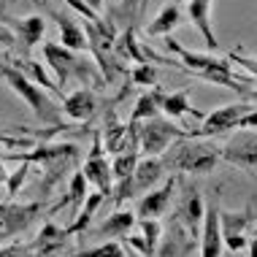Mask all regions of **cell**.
<instances>
[{
	"mask_svg": "<svg viewBox=\"0 0 257 257\" xmlns=\"http://www.w3.org/2000/svg\"><path fill=\"white\" fill-rule=\"evenodd\" d=\"M81 171H84L87 182L95 184V190L103 192L106 198L114 192V171H111V163L106 160V149L100 147V130L92 133V149H89Z\"/></svg>",
	"mask_w": 257,
	"mask_h": 257,
	"instance_id": "52a82bcc",
	"label": "cell"
},
{
	"mask_svg": "<svg viewBox=\"0 0 257 257\" xmlns=\"http://www.w3.org/2000/svg\"><path fill=\"white\" fill-rule=\"evenodd\" d=\"M44 208H46L44 203H17V200L0 203V244L19 233H25L41 217Z\"/></svg>",
	"mask_w": 257,
	"mask_h": 257,
	"instance_id": "5b68a950",
	"label": "cell"
},
{
	"mask_svg": "<svg viewBox=\"0 0 257 257\" xmlns=\"http://www.w3.org/2000/svg\"><path fill=\"white\" fill-rule=\"evenodd\" d=\"M9 176H11V173L6 171V160H3V147H0V184H6V182H9Z\"/></svg>",
	"mask_w": 257,
	"mask_h": 257,
	"instance_id": "ab89813d",
	"label": "cell"
},
{
	"mask_svg": "<svg viewBox=\"0 0 257 257\" xmlns=\"http://www.w3.org/2000/svg\"><path fill=\"white\" fill-rule=\"evenodd\" d=\"M238 127H244V130H252V127H257V108L249 111V114L244 116V119H241Z\"/></svg>",
	"mask_w": 257,
	"mask_h": 257,
	"instance_id": "f35d334b",
	"label": "cell"
},
{
	"mask_svg": "<svg viewBox=\"0 0 257 257\" xmlns=\"http://www.w3.org/2000/svg\"><path fill=\"white\" fill-rule=\"evenodd\" d=\"M246 100H254V103H257V87H254V89H249V95H246Z\"/></svg>",
	"mask_w": 257,
	"mask_h": 257,
	"instance_id": "7bdbcfd3",
	"label": "cell"
},
{
	"mask_svg": "<svg viewBox=\"0 0 257 257\" xmlns=\"http://www.w3.org/2000/svg\"><path fill=\"white\" fill-rule=\"evenodd\" d=\"M141 235L147 241V246L152 249V254H155L157 241H160V222L157 219H141Z\"/></svg>",
	"mask_w": 257,
	"mask_h": 257,
	"instance_id": "d6a6232c",
	"label": "cell"
},
{
	"mask_svg": "<svg viewBox=\"0 0 257 257\" xmlns=\"http://www.w3.org/2000/svg\"><path fill=\"white\" fill-rule=\"evenodd\" d=\"M68 238H71V230H68V227H60V225H54L52 219H46L44 227L38 230V235L30 241V244H33V254H36V257H54V254H60L62 249H65Z\"/></svg>",
	"mask_w": 257,
	"mask_h": 257,
	"instance_id": "7c38bea8",
	"label": "cell"
},
{
	"mask_svg": "<svg viewBox=\"0 0 257 257\" xmlns=\"http://www.w3.org/2000/svg\"><path fill=\"white\" fill-rule=\"evenodd\" d=\"M136 227V211L127 208H116L108 214V219H103L98 227L87 230V235H100V238H124Z\"/></svg>",
	"mask_w": 257,
	"mask_h": 257,
	"instance_id": "e0dca14e",
	"label": "cell"
},
{
	"mask_svg": "<svg viewBox=\"0 0 257 257\" xmlns=\"http://www.w3.org/2000/svg\"><path fill=\"white\" fill-rule=\"evenodd\" d=\"M65 3L71 6V9H73L76 14H81L84 19H89V25H98V27H103V25H100V19H98V14H95L92 9H89V6L84 3V0H65Z\"/></svg>",
	"mask_w": 257,
	"mask_h": 257,
	"instance_id": "8d00e7d4",
	"label": "cell"
},
{
	"mask_svg": "<svg viewBox=\"0 0 257 257\" xmlns=\"http://www.w3.org/2000/svg\"><path fill=\"white\" fill-rule=\"evenodd\" d=\"M130 79H133V84H141V87H147V89H155V87H157V68L152 65V62L136 65L133 73H130Z\"/></svg>",
	"mask_w": 257,
	"mask_h": 257,
	"instance_id": "4dcf8cb0",
	"label": "cell"
},
{
	"mask_svg": "<svg viewBox=\"0 0 257 257\" xmlns=\"http://www.w3.org/2000/svg\"><path fill=\"white\" fill-rule=\"evenodd\" d=\"M138 160H141L138 152H119V155H114V160H111V171H114L116 182H127V179H133Z\"/></svg>",
	"mask_w": 257,
	"mask_h": 257,
	"instance_id": "83f0119b",
	"label": "cell"
},
{
	"mask_svg": "<svg viewBox=\"0 0 257 257\" xmlns=\"http://www.w3.org/2000/svg\"><path fill=\"white\" fill-rule=\"evenodd\" d=\"M227 60L235 62V65H241L249 76H254V79H257V57H249V54H244L241 49H233L230 54H227Z\"/></svg>",
	"mask_w": 257,
	"mask_h": 257,
	"instance_id": "836d02e7",
	"label": "cell"
},
{
	"mask_svg": "<svg viewBox=\"0 0 257 257\" xmlns=\"http://www.w3.org/2000/svg\"><path fill=\"white\" fill-rule=\"evenodd\" d=\"M192 138V130H184L179 124H171L165 116H155L138 124V144L144 157H163L176 141Z\"/></svg>",
	"mask_w": 257,
	"mask_h": 257,
	"instance_id": "3957f363",
	"label": "cell"
},
{
	"mask_svg": "<svg viewBox=\"0 0 257 257\" xmlns=\"http://www.w3.org/2000/svg\"><path fill=\"white\" fill-rule=\"evenodd\" d=\"M254 106H246V103H230V106H222L217 111L203 116L198 130H192V138H211V136H222L227 130L238 127L241 119L252 111Z\"/></svg>",
	"mask_w": 257,
	"mask_h": 257,
	"instance_id": "ba28073f",
	"label": "cell"
},
{
	"mask_svg": "<svg viewBox=\"0 0 257 257\" xmlns=\"http://www.w3.org/2000/svg\"><path fill=\"white\" fill-rule=\"evenodd\" d=\"M165 49L173 52V54H179V60L187 65V71H190L192 76H198V73H208V71H233L230 68V60H222V57H211V54H198V52H190V49H184L179 41H173L171 36H165Z\"/></svg>",
	"mask_w": 257,
	"mask_h": 257,
	"instance_id": "30bf717a",
	"label": "cell"
},
{
	"mask_svg": "<svg viewBox=\"0 0 257 257\" xmlns=\"http://www.w3.org/2000/svg\"><path fill=\"white\" fill-rule=\"evenodd\" d=\"M38 138H17V136H9V133H0V147L3 149H19V147H36Z\"/></svg>",
	"mask_w": 257,
	"mask_h": 257,
	"instance_id": "d590c367",
	"label": "cell"
},
{
	"mask_svg": "<svg viewBox=\"0 0 257 257\" xmlns=\"http://www.w3.org/2000/svg\"><path fill=\"white\" fill-rule=\"evenodd\" d=\"M106 203V195H103V192H89L87 195V200H84V208H81L79 211V217L73 219V225L68 227V230H71V235H76V233H84L87 227H89V222H92V217H95V211H98V208Z\"/></svg>",
	"mask_w": 257,
	"mask_h": 257,
	"instance_id": "484cf974",
	"label": "cell"
},
{
	"mask_svg": "<svg viewBox=\"0 0 257 257\" xmlns=\"http://www.w3.org/2000/svg\"><path fill=\"white\" fill-rule=\"evenodd\" d=\"M44 60H46V65H49L52 71H54V76H57V81H60L62 92H65L68 79H79V81H98V73H95L89 65H84V62H79L76 52L65 49L62 44L46 41V44H44Z\"/></svg>",
	"mask_w": 257,
	"mask_h": 257,
	"instance_id": "277c9868",
	"label": "cell"
},
{
	"mask_svg": "<svg viewBox=\"0 0 257 257\" xmlns=\"http://www.w3.org/2000/svg\"><path fill=\"white\" fill-rule=\"evenodd\" d=\"M0 79H3L6 84H9L14 92L33 108V114L38 116V122L49 124V127L65 124L62 122V108L54 106V100L44 92V87H38L36 81H30L25 73H19L17 68H11L9 62H3V57H0Z\"/></svg>",
	"mask_w": 257,
	"mask_h": 257,
	"instance_id": "7a4b0ae2",
	"label": "cell"
},
{
	"mask_svg": "<svg viewBox=\"0 0 257 257\" xmlns=\"http://www.w3.org/2000/svg\"><path fill=\"white\" fill-rule=\"evenodd\" d=\"M44 30H46V22H44V17H38V14L14 19V33H17V38H19V44H22L25 52H30L33 46L44 38Z\"/></svg>",
	"mask_w": 257,
	"mask_h": 257,
	"instance_id": "44dd1931",
	"label": "cell"
},
{
	"mask_svg": "<svg viewBox=\"0 0 257 257\" xmlns=\"http://www.w3.org/2000/svg\"><path fill=\"white\" fill-rule=\"evenodd\" d=\"M179 214H182V222L187 225V230H200L203 227V217H206V208H203V200L195 190H190V195L184 198L182 208H179Z\"/></svg>",
	"mask_w": 257,
	"mask_h": 257,
	"instance_id": "d4e9b609",
	"label": "cell"
},
{
	"mask_svg": "<svg viewBox=\"0 0 257 257\" xmlns=\"http://www.w3.org/2000/svg\"><path fill=\"white\" fill-rule=\"evenodd\" d=\"M52 17H54V22H57V27H60V44L65 46V49H71V52H87V49H92L89 36L81 30L79 22H73L71 14L52 11Z\"/></svg>",
	"mask_w": 257,
	"mask_h": 257,
	"instance_id": "9a60e30c",
	"label": "cell"
},
{
	"mask_svg": "<svg viewBox=\"0 0 257 257\" xmlns=\"http://www.w3.org/2000/svg\"><path fill=\"white\" fill-rule=\"evenodd\" d=\"M84 3H87L95 14H100V9H103V0H84Z\"/></svg>",
	"mask_w": 257,
	"mask_h": 257,
	"instance_id": "b9f144b4",
	"label": "cell"
},
{
	"mask_svg": "<svg viewBox=\"0 0 257 257\" xmlns=\"http://www.w3.org/2000/svg\"><path fill=\"white\" fill-rule=\"evenodd\" d=\"M165 176V165L160 157H141L133 173V198L138 192H152L155 184Z\"/></svg>",
	"mask_w": 257,
	"mask_h": 257,
	"instance_id": "d6986e66",
	"label": "cell"
},
{
	"mask_svg": "<svg viewBox=\"0 0 257 257\" xmlns=\"http://www.w3.org/2000/svg\"><path fill=\"white\" fill-rule=\"evenodd\" d=\"M17 41H19L17 33L9 30V27L0 22V46H3V49H14V46H17Z\"/></svg>",
	"mask_w": 257,
	"mask_h": 257,
	"instance_id": "74e56055",
	"label": "cell"
},
{
	"mask_svg": "<svg viewBox=\"0 0 257 257\" xmlns=\"http://www.w3.org/2000/svg\"><path fill=\"white\" fill-rule=\"evenodd\" d=\"M173 187H176V179L171 176L163 187H157V190L147 192V195L138 200L136 214H138L141 219H160L165 211H168V203H171V198H173Z\"/></svg>",
	"mask_w": 257,
	"mask_h": 257,
	"instance_id": "4fadbf2b",
	"label": "cell"
},
{
	"mask_svg": "<svg viewBox=\"0 0 257 257\" xmlns=\"http://www.w3.org/2000/svg\"><path fill=\"white\" fill-rule=\"evenodd\" d=\"M165 171H179V173H211L222 160L219 149L203 138H184L176 141L165 152L163 157Z\"/></svg>",
	"mask_w": 257,
	"mask_h": 257,
	"instance_id": "6da1fadb",
	"label": "cell"
},
{
	"mask_svg": "<svg viewBox=\"0 0 257 257\" xmlns=\"http://www.w3.org/2000/svg\"><path fill=\"white\" fill-rule=\"evenodd\" d=\"M62 114L68 116V119L73 122H87L89 116L98 111V98H95V92L89 87H79L73 89L71 95H65L62 98Z\"/></svg>",
	"mask_w": 257,
	"mask_h": 257,
	"instance_id": "5bb4252c",
	"label": "cell"
},
{
	"mask_svg": "<svg viewBox=\"0 0 257 257\" xmlns=\"http://www.w3.org/2000/svg\"><path fill=\"white\" fill-rule=\"evenodd\" d=\"M27 173H30V165L22 163V165H19V171H14L11 176H9V182H6V192H9V198H17V192L22 190Z\"/></svg>",
	"mask_w": 257,
	"mask_h": 257,
	"instance_id": "1f68e13d",
	"label": "cell"
},
{
	"mask_svg": "<svg viewBox=\"0 0 257 257\" xmlns=\"http://www.w3.org/2000/svg\"><path fill=\"white\" fill-rule=\"evenodd\" d=\"M3 57V54H0ZM6 62H9L11 68H17L19 73H25L30 81H36L38 87H44L46 92H52V95H57V98H65V92H62V87L60 84H54V81L49 79V73L44 71V65L36 60H30V57H3Z\"/></svg>",
	"mask_w": 257,
	"mask_h": 257,
	"instance_id": "ac0fdd59",
	"label": "cell"
},
{
	"mask_svg": "<svg viewBox=\"0 0 257 257\" xmlns=\"http://www.w3.org/2000/svg\"><path fill=\"white\" fill-rule=\"evenodd\" d=\"M100 136H103V147H106V152H111V155H119L122 141L127 138V124L119 122V116H116L114 108L106 111V119H103Z\"/></svg>",
	"mask_w": 257,
	"mask_h": 257,
	"instance_id": "7402d4cb",
	"label": "cell"
},
{
	"mask_svg": "<svg viewBox=\"0 0 257 257\" xmlns=\"http://www.w3.org/2000/svg\"><path fill=\"white\" fill-rule=\"evenodd\" d=\"M119 52L124 54V57L136 60L138 65L149 62V52H144V49H141V44L136 41V30H133V27H127V30H124V36L119 38Z\"/></svg>",
	"mask_w": 257,
	"mask_h": 257,
	"instance_id": "f1b7e54d",
	"label": "cell"
},
{
	"mask_svg": "<svg viewBox=\"0 0 257 257\" xmlns=\"http://www.w3.org/2000/svg\"><path fill=\"white\" fill-rule=\"evenodd\" d=\"M160 111L165 116H184V114H192L203 122L206 114H200L198 108L190 106V89H179V92H163L160 98Z\"/></svg>",
	"mask_w": 257,
	"mask_h": 257,
	"instance_id": "603a6c76",
	"label": "cell"
},
{
	"mask_svg": "<svg viewBox=\"0 0 257 257\" xmlns=\"http://www.w3.org/2000/svg\"><path fill=\"white\" fill-rule=\"evenodd\" d=\"M219 155L225 163H230L246 173H254L257 171V133H252V130H238L219 149Z\"/></svg>",
	"mask_w": 257,
	"mask_h": 257,
	"instance_id": "9c48e42d",
	"label": "cell"
},
{
	"mask_svg": "<svg viewBox=\"0 0 257 257\" xmlns=\"http://www.w3.org/2000/svg\"><path fill=\"white\" fill-rule=\"evenodd\" d=\"M160 98H163V89H160V87L147 89V92L136 100L133 114H130V122L127 124H141V122H147V119L160 116Z\"/></svg>",
	"mask_w": 257,
	"mask_h": 257,
	"instance_id": "cb8c5ba5",
	"label": "cell"
},
{
	"mask_svg": "<svg viewBox=\"0 0 257 257\" xmlns=\"http://www.w3.org/2000/svg\"><path fill=\"white\" fill-rule=\"evenodd\" d=\"M249 257H257V230H254L252 238H249Z\"/></svg>",
	"mask_w": 257,
	"mask_h": 257,
	"instance_id": "60d3db41",
	"label": "cell"
},
{
	"mask_svg": "<svg viewBox=\"0 0 257 257\" xmlns=\"http://www.w3.org/2000/svg\"><path fill=\"white\" fill-rule=\"evenodd\" d=\"M184 22V14H182V0H171V3H165L163 9L157 11V17L149 22L147 27V36L149 38H160V36H168L171 30H176L179 25Z\"/></svg>",
	"mask_w": 257,
	"mask_h": 257,
	"instance_id": "ffe728a7",
	"label": "cell"
},
{
	"mask_svg": "<svg viewBox=\"0 0 257 257\" xmlns=\"http://www.w3.org/2000/svg\"><path fill=\"white\" fill-rule=\"evenodd\" d=\"M257 222L254 203H249L244 211H219V225H222V238L230 252H244L249 246L246 230Z\"/></svg>",
	"mask_w": 257,
	"mask_h": 257,
	"instance_id": "8992f818",
	"label": "cell"
},
{
	"mask_svg": "<svg viewBox=\"0 0 257 257\" xmlns=\"http://www.w3.org/2000/svg\"><path fill=\"white\" fill-rule=\"evenodd\" d=\"M219 211H222V208L217 203V198H211V203L206 206L203 227H200V257H222L225 238H222Z\"/></svg>",
	"mask_w": 257,
	"mask_h": 257,
	"instance_id": "8fae6325",
	"label": "cell"
},
{
	"mask_svg": "<svg viewBox=\"0 0 257 257\" xmlns=\"http://www.w3.org/2000/svg\"><path fill=\"white\" fill-rule=\"evenodd\" d=\"M30 254H33V244H25V241L0 246V257H30Z\"/></svg>",
	"mask_w": 257,
	"mask_h": 257,
	"instance_id": "e575fe53",
	"label": "cell"
},
{
	"mask_svg": "<svg viewBox=\"0 0 257 257\" xmlns=\"http://www.w3.org/2000/svg\"><path fill=\"white\" fill-rule=\"evenodd\" d=\"M184 3H187L184 11H187V17H190V22L198 27L200 38H203L206 46L214 52L219 46V41L214 36V27H211V0H184Z\"/></svg>",
	"mask_w": 257,
	"mask_h": 257,
	"instance_id": "2e32d148",
	"label": "cell"
},
{
	"mask_svg": "<svg viewBox=\"0 0 257 257\" xmlns=\"http://www.w3.org/2000/svg\"><path fill=\"white\" fill-rule=\"evenodd\" d=\"M73 257H127V252L122 249L119 241H103V244H98V246L79 249Z\"/></svg>",
	"mask_w": 257,
	"mask_h": 257,
	"instance_id": "f546056e",
	"label": "cell"
},
{
	"mask_svg": "<svg viewBox=\"0 0 257 257\" xmlns=\"http://www.w3.org/2000/svg\"><path fill=\"white\" fill-rule=\"evenodd\" d=\"M87 187H89V182H87L84 171H76L73 176H71V184H68V195L62 198V200H60V203L54 206V208L68 206V203H71V206H81V203L87 200V195H89V192H87Z\"/></svg>",
	"mask_w": 257,
	"mask_h": 257,
	"instance_id": "4316f807",
	"label": "cell"
}]
</instances>
